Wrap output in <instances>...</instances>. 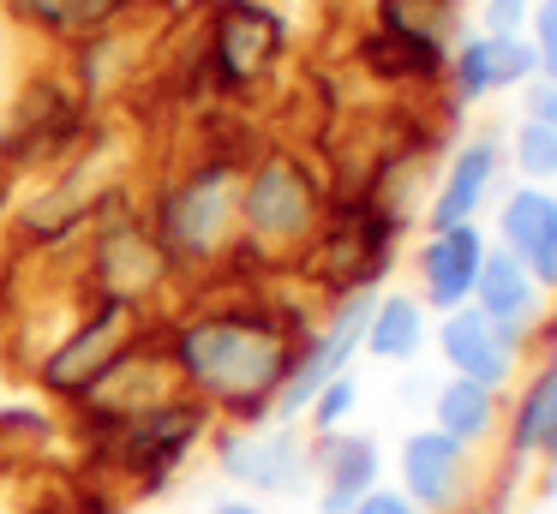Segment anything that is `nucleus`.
<instances>
[{"label":"nucleus","instance_id":"obj_1","mask_svg":"<svg viewBox=\"0 0 557 514\" xmlns=\"http://www.w3.org/2000/svg\"><path fill=\"white\" fill-rule=\"evenodd\" d=\"M288 341L270 329L264 317H240V311H216L181 329V371L198 389L222 394L234 406H258L282 377H288Z\"/></svg>","mask_w":557,"mask_h":514},{"label":"nucleus","instance_id":"obj_2","mask_svg":"<svg viewBox=\"0 0 557 514\" xmlns=\"http://www.w3.org/2000/svg\"><path fill=\"white\" fill-rule=\"evenodd\" d=\"M240 215H246V227L264 234V239H294V234H306L312 215H318V186L306 179V167L294 162V155H270V162L246 179Z\"/></svg>","mask_w":557,"mask_h":514},{"label":"nucleus","instance_id":"obj_3","mask_svg":"<svg viewBox=\"0 0 557 514\" xmlns=\"http://www.w3.org/2000/svg\"><path fill=\"white\" fill-rule=\"evenodd\" d=\"M504 251L533 275V287H557V198L545 186H528L504 203L497 215Z\"/></svg>","mask_w":557,"mask_h":514},{"label":"nucleus","instance_id":"obj_4","mask_svg":"<svg viewBox=\"0 0 557 514\" xmlns=\"http://www.w3.org/2000/svg\"><path fill=\"white\" fill-rule=\"evenodd\" d=\"M437 347H444V359L461 371V377H468V383H485V389H497V383L509 377V365H516V335L497 329L485 311H468V305H456V311L444 317Z\"/></svg>","mask_w":557,"mask_h":514},{"label":"nucleus","instance_id":"obj_5","mask_svg":"<svg viewBox=\"0 0 557 514\" xmlns=\"http://www.w3.org/2000/svg\"><path fill=\"white\" fill-rule=\"evenodd\" d=\"M121 347H126V299H114V305H102L97 317H90L85 329H78L73 341L49 359V389H66V394L90 389L97 377H109V371H114Z\"/></svg>","mask_w":557,"mask_h":514},{"label":"nucleus","instance_id":"obj_6","mask_svg":"<svg viewBox=\"0 0 557 514\" xmlns=\"http://www.w3.org/2000/svg\"><path fill=\"white\" fill-rule=\"evenodd\" d=\"M480 263H485V239L473 222L461 227H432V246L420 251V275H425V293L432 305L456 311L473 299V281H480Z\"/></svg>","mask_w":557,"mask_h":514},{"label":"nucleus","instance_id":"obj_7","mask_svg":"<svg viewBox=\"0 0 557 514\" xmlns=\"http://www.w3.org/2000/svg\"><path fill=\"white\" fill-rule=\"evenodd\" d=\"M468 442L444 437V430H420V437H408V449H401V478H408V490L401 497L413 502V509H449V502L461 497V478H468Z\"/></svg>","mask_w":557,"mask_h":514},{"label":"nucleus","instance_id":"obj_8","mask_svg":"<svg viewBox=\"0 0 557 514\" xmlns=\"http://www.w3.org/2000/svg\"><path fill=\"white\" fill-rule=\"evenodd\" d=\"M234 198H228V174L222 167H210V174H198L186 191H174L169 210H162V227H169V239L181 251H210L222 239V222H228Z\"/></svg>","mask_w":557,"mask_h":514},{"label":"nucleus","instance_id":"obj_9","mask_svg":"<svg viewBox=\"0 0 557 514\" xmlns=\"http://www.w3.org/2000/svg\"><path fill=\"white\" fill-rule=\"evenodd\" d=\"M276 48H282V24L270 18L264 7L234 0V7L216 18V60H222L228 78H252V72H264Z\"/></svg>","mask_w":557,"mask_h":514},{"label":"nucleus","instance_id":"obj_10","mask_svg":"<svg viewBox=\"0 0 557 514\" xmlns=\"http://www.w3.org/2000/svg\"><path fill=\"white\" fill-rule=\"evenodd\" d=\"M473 299H480L473 311H485L497 329L521 335V329H528V317H533V305H540V287H533V275L521 269L509 251H485L480 281H473Z\"/></svg>","mask_w":557,"mask_h":514},{"label":"nucleus","instance_id":"obj_11","mask_svg":"<svg viewBox=\"0 0 557 514\" xmlns=\"http://www.w3.org/2000/svg\"><path fill=\"white\" fill-rule=\"evenodd\" d=\"M492 179H497V150L492 143H468V150L444 167V186H437V198H432V227L473 222V210L492 198Z\"/></svg>","mask_w":557,"mask_h":514},{"label":"nucleus","instance_id":"obj_12","mask_svg":"<svg viewBox=\"0 0 557 514\" xmlns=\"http://www.w3.org/2000/svg\"><path fill=\"white\" fill-rule=\"evenodd\" d=\"M533 72V48L521 36H473L468 48L456 54V78L468 96H485V90H509Z\"/></svg>","mask_w":557,"mask_h":514},{"label":"nucleus","instance_id":"obj_13","mask_svg":"<svg viewBox=\"0 0 557 514\" xmlns=\"http://www.w3.org/2000/svg\"><path fill=\"white\" fill-rule=\"evenodd\" d=\"M360 341L372 347L377 359H408V353H420V341H425V317H420V305H413L408 293L377 299V305L366 311V335H360Z\"/></svg>","mask_w":557,"mask_h":514},{"label":"nucleus","instance_id":"obj_14","mask_svg":"<svg viewBox=\"0 0 557 514\" xmlns=\"http://www.w3.org/2000/svg\"><path fill=\"white\" fill-rule=\"evenodd\" d=\"M492 413H497V389H485V383H468L456 377L444 394H437V430L456 442H473L492 430Z\"/></svg>","mask_w":557,"mask_h":514},{"label":"nucleus","instance_id":"obj_15","mask_svg":"<svg viewBox=\"0 0 557 514\" xmlns=\"http://www.w3.org/2000/svg\"><path fill=\"white\" fill-rule=\"evenodd\" d=\"M372 478H377V449L366 437H354V442H342L336 454H330V485H324V509L330 514H348L354 502L372 490Z\"/></svg>","mask_w":557,"mask_h":514},{"label":"nucleus","instance_id":"obj_16","mask_svg":"<svg viewBox=\"0 0 557 514\" xmlns=\"http://www.w3.org/2000/svg\"><path fill=\"white\" fill-rule=\"evenodd\" d=\"M516 454H552L557 461V365L528 389L516 413Z\"/></svg>","mask_w":557,"mask_h":514},{"label":"nucleus","instance_id":"obj_17","mask_svg":"<svg viewBox=\"0 0 557 514\" xmlns=\"http://www.w3.org/2000/svg\"><path fill=\"white\" fill-rule=\"evenodd\" d=\"M384 30L408 36V42H420V48H444L449 0H384Z\"/></svg>","mask_w":557,"mask_h":514},{"label":"nucleus","instance_id":"obj_18","mask_svg":"<svg viewBox=\"0 0 557 514\" xmlns=\"http://www.w3.org/2000/svg\"><path fill=\"white\" fill-rule=\"evenodd\" d=\"M193 430H198V413H186V406H157V413L138 425V437L126 442V449H133V461H169V454L186 449Z\"/></svg>","mask_w":557,"mask_h":514},{"label":"nucleus","instance_id":"obj_19","mask_svg":"<svg viewBox=\"0 0 557 514\" xmlns=\"http://www.w3.org/2000/svg\"><path fill=\"white\" fill-rule=\"evenodd\" d=\"M228 466H234V473H246L252 485H288L294 449H288V437H252V449H234Z\"/></svg>","mask_w":557,"mask_h":514},{"label":"nucleus","instance_id":"obj_20","mask_svg":"<svg viewBox=\"0 0 557 514\" xmlns=\"http://www.w3.org/2000/svg\"><path fill=\"white\" fill-rule=\"evenodd\" d=\"M30 18L54 24V30H97L102 18L121 12V0H18Z\"/></svg>","mask_w":557,"mask_h":514},{"label":"nucleus","instance_id":"obj_21","mask_svg":"<svg viewBox=\"0 0 557 514\" xmlns=\"http://www.w3.org/2000/svg\"><path fill=\"white\" fill-rule=\"evenodd\" d=\"M366 60H372L377 72H437V48H420V42H408V36H389V30H377L372 42H366Z\"/></svg>","mask_w":557,"mask_h":514},{"label":"nucleus","instance_id":"obj_22","mask_svg":"<svg viewBox=\"0 0 557 514\" xmlns=\"http://www.w3.org/2000/svg\"><path fill=\"white\" fill-rule=\"evenodd\" d=\"M516 162H521V174H533L540 186L557 179V131H545L540 120H528V126L516 131Z\"/></svg>","mask_w":557,"mask_h":514},{"label":"nucleus","instance_id":"obj_23","mask_svg":"<svg viewBox=\"0 0 557 514\" xmlns=\"http://www.w3.org/2000/svg\"><path fill=\"white\" fill-rule=\"evenodd\" d=\"M533 66L545 72V84H557V0L533 7Z\"/></svg>","mask_w":557,"mask_h":514},{"label":"nucleus","instance_id":"obj_24","mask_svg":"<svg viewBox=\"0 0 557 514\" xmlns=\"http://www.w3.org/2000/svg\"><path fill=\"white\" fill-rule=\"evenodd\" d=\"M312 401H318V425H342V413L354 406V377H330Z\"/></svg>","mask_w":557,"mask_h":514},{"label":"nucleus","instance_id":"obj_25","mask_svg":"<svg viewBox=\"0 0 557 514\" xmlns=\"http://www.w3.org/2000/svg\"><path fill=\"white\" fill-rule=\"evenodd\" d=\"M354 514H420V509H413L401 490H366V497L354 502Z\"/></svg>","mask_w":557,"mask_h":514},{"label":"nucleus","instance_id":"obj_26","mask_svg":"<svg viewBox=\"0 0 557 514\" xmlns=\"http://www.w3.org/2000/svg\"><path fill=\"white\" fill-rule=\"evenodd\" d=\"M521 12H528V0H492V7H485V30H492V36H516Z\"/></svg>","mask_w":557,"mask_h":514},{"label":"nucleus","instance_id":"obj_27","mask_svg":"<svg viewBox=\"0 0 557 514\" xmlns=\"http://www.w3.org/2000/svg\"><path fill=\"white\" fill-rule=\"evenodd\" d=\"M528 108H533L528 120H540L545 131H557V84H540V90L528 96Z\"/></svg>","mask_w":557,"mask_h":514},{"label":"nucleus","instance_id":"obj_28","mask_svg":"<svg viewBox=\"0 0 557 514\" xmlns=\"http://www.w3.org/2000/svg\"><path fill=\"white\" fill-rule=\"evenodd\" d=\"M216 514H264V509H252V502H216Z\"/></svg>","mask_w":557,"mask_h":514}]
</instances>
